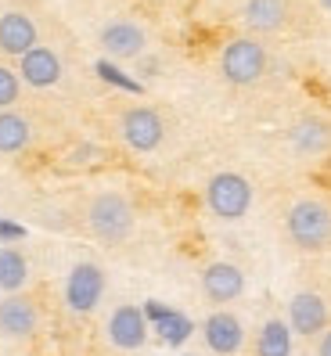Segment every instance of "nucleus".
<instances>
[{
	"instance_id": "nucleus-1",
	"label": "nucleus",
	"mask_w": 331,
	"mask_h": 356,
	"mask_svg": "<svg viewBox=\"0 0 331 356\" xmlns=\"http://www.w3.org/2000/svg\"><path fill=\"white\" fill-rule=\"evenodd\" d=\"M288 238H292L302 252H321L331 245V209L317 198H302L288 209Z\"/></svg>"
},
{
	"instance_id": "nucleus-2",
	"label": "nucleus",
	"mask_w": 331,
	"mask_h": 356,
	"mask_svg": "<svg viewBox=\"0 0 331 356\" xmlns=\"http://www.w3.org/2000/svg\"><path fill=\"white\" fill-rule=\"evenodd\" d=\"M87 227L101 241H127L134 234V205L115 191H101L87 205Z\"/></svg>"
},
{
	"instance_id": "nucleus-3",
	"label": "nucleus",
	"mask_w": 331,
	"mask_h": 356,
	"mask_svg": "<svg viewBox=\"0 0 331 356\" xmlns=\"http://www.w3.org/2000/svg\"><path fill=\"white\" fill-rule=\"evenodd\" d=\"M205 202L220 220H241L252 205V184L241 173H216L205 187Z\"/></svg>"
},
{
	"instance_id": "nucleus-4",
	"label": "nucleus",
	"mask_w": 331,
	"mask_h": 356,
	"mask_svg": "<svg viewBox=\"0 0 331 356\" xmlns=\"http://www.w3.org/2000/svg\"><path fill=\"white\" fill-rule=\"evenodd\" d=\"M220 69L227 76V83H238V87H248L266 72V51L256 44V40H234V44L223 47Z\"/></svg>"
},
{
	"instance_id": "nucleus-5",
	"label": "nucleus",
	"mask_w": 331,
	"mask_h": 356,
	"mask_svg": "<svg viewBox=\"0 0 331 356\" xmlns=\"http://www.w3.org/2000/svg\"><path fill=\"white\" fill-rule=\"evenodd\" d=\"M101 296H105V270L97 263H76L65 281V306L72 313H90L97 309Z\"/></svg>"
},
{
	"instance_id": "nucleus-6",
	"label": "nucleus",
	"mask_w": 331,
	"mask_h": 356,
	"mask_svg": "<svg viewBox=\"0 0 331 356\" xmlns=\"http://www.w3.org/2000/svg\"><path fill=\"white\" fill-rule=\"evenodd\" d=\"M119 134L122 140L130 144L134 152H155L162 137H166V127H162V115L155 108H130V112H122L119 119Z\"/></svg>"
},
{
	"instance_id": "nucleus-7",
	"label": "nucleus",
	"mask_w": 331,
	"mask_h": 356,
	"mask_svg": "<svg viewBox=\"0 0 331 356\" xmlns=\"http://www.w3.org/2000/svg\"><path fill=\"white\" fill-rule=\"evenodd\" d=\"M148 331H152V324L144 321V309L140 306H119L112 317H108V342L115 346V349H127V353H134V349H140L144 342H148Z\"/></svg>"
},
{
	"instance_id": "nucleus-8",
	"label": "nucleus",
	"mask_w": 331,
	"mask_h": 356,
	"mask_svg": "<svg viewBox=\"0 0 331 356\" xmlns=\"http://www.w3.org/2000/svg\"><path fill=\"white\" fill-rule=\"evenodd\" d=\"M202 334H205V346H209L213 353H220V356H234L241 349V342H245L241 321L234 317V313H227V309L209 313L205 324H202Z\"/></svg>"
},
{
	"instance_id": "nucleus-9",
	"label": "nucleus",
	"mask_w": 331,
	"mask_h": 356,
	"mask_svg": "<svg viewBox=\"0 0 331 356\" xmlns=\"http://www.w3.org/2000/svg\"><path fill=\"white\" fill-rule=\"evenodd\" d=\"M40 324V309L26 296H8L0 299V334L8 339H29Z\"/></svg>"
},
{
	"instance_id": "nucleus-10",
	"label": "nucleus",
	"mask_w": 331,
	"mask_h": 356,
	"mask_svg": "<svg viewBox=\"0 0 331 356\" xmlns=\"http://www.w3.org/2000/svg\"><path fill=\"white\" fill-rule=\"evenodd\" d=\"M36 47V22L22 11H4L0 15V51L11 58H22Z\"/></svg>"
},
{
	"instance_id": "nucleus-11",
	"label": "nucleus",
	"mask_w": 331,
	"mask_h": 356,
	"mask_svg": "<svg viewBox=\"0 0 331 356\" xmlns=\"http://www.w3.org/2000/svg\"><path fill=\"white\" fill-rule=\"evenodd\" d=\"M328 324V302L321 296H314V291H299V296L288 302V327L299 331V334H317L324 331Z\"/></svg>"
},
{
	"instance_id": "nucleus-12",
	"label": "nucleus",
	"mask_w": 331,
	"mask_h": 356,
	"mask_svg": "<svg viewBox=\"0 0 331 356\" xmlns=\"http://www.w3.org/2000/svg\"><path fill=\"white\" fill-rule=\"evenodd\" d=\"M202 291L213 302H231L245 291V274L234 263H209L202 274Z\"/></svg>"
},
{
	"instance_id": "nucleus-13",
	"label": "nucleus",
	"mask_w": 331,
	"mask_h": 356,
	"mask_svg": "<svg viewBox=\"0 0 331 356\" xmlns=\"http://www.w3.org/2000/svg\"><path fill=\"white\" fill-rule=\"evenodd\" d=\"M18 76H22L29 87H54L61 79V61L51 47H33L29 54H22Z\"/></svg>"
},
{
	"instance_id": "nucleus-14",
	"label": "nucleus",
	"mask_w": 331,
	"mask_h": 356,
	"mask_svg": "<svg viewBox=\"0 0 331 356\" xmlns=\"http://www.w3.org/2000/svg\"><path fill=\"white\" fill-rule=\"evenodd\" d=\"M144 29L134 22H112L101 29V47H105L112 58H137L144 51Z\"/></svg>"
},
{
	"instance_id": "nucleus-15",
	"label": "nucleus",
	"mask_w": 331,
	"mask_h": 356,
	"mask_svg": "<svg viewBox=\"0 0 331 356\" xmlns=\"http://www.w3.org/2000/svg\"><path fill=\"white\" fill-rule=\"evenodd\" d=\"M288 18V4L284 0H248L245 4V26L256 33H274L284 26Z\"/></svg>"
},
{
	"instance_id": "nucleus-16",
	"label": "nucleus",
	"mask_w": 331,
	"mask_h": 356,
	"mask_svg": "<svg viewBox=\"0 0 331 356\" xmlns=\"http://www.w3.org/2000/svg\"><path fill=\"white\" fill-rule=\"evenodd\" d=\"M33 140V127L18 112H0V155H18Z\"/></svg>"
},
{
	"instance_id": "nucleus-17",
	"label": "nucleus",
	"mask_w": 331,
	"mask_h": 356,
	"mask_svg": "<svg viewBox=\"0 0 331 356\" xmlns=\"http://www.w3.org/2000/svg\"><path fill=\"white\" fill-rule=\"evenodd\" d=\"M29 281V259L18 252L15 245L0 248V291L8 296H18V288Z\"/></svg>"
},
{
	"instance_id": "nucleus-18",
	"label": "nucleus",
	"mask_w": 331,
	"mask_h": 356,
	"mask_svg": "<svg viewBox=\"0 0 331 356\" xmlns=\"http://www.w3.org/2000/svg\"><path fill=\"white\" fill-rule=\"evenodd\" d=\"M259 356H292V327L284 321H266L256 342Z\"/></svg>"
},
{
	"instance_id": "nucleus-19",
	"label": "nucleus",
	"mask_w": 331,
	"mask_h": 356,
	"mask_svg": "<svg viewBox=\"0 0 331 356\" xmlns=\"http://www.w3.org/2000/svg\"><path fill=\"white\" fill-rule=\"evenodd\" d=\"M152 327H155V334H159L166 346H184V342L191 339V331H195V324L184 317L180 309H166Z\"/></svg>"
},
{
	"instance_id": "nucleus-20",
	"label": "nucleus",
	"mask_w": 331,
	"mask_h": 356,
	"mask_svg": "<svg viewBox=\"0 0 331 356\" xmlns=\"http://www.w3.org/2000/svg\"><path fill=\"white\" fill-rule=\"evenodd\" d=\"M292 140H296V148H299V152H306V155H317V152H324L328 144H331V130L324 127V122L306 119V122H299V127H296Z\"/></svg>"
},
{
	"instance_id": "nucleus-21",
	"label": "nucleus",
	"mask_w": 331,
	"mask_h": 356,
	"mask_svg": "<svg viewBox=\"0 0 331 356\" xmlns=\"http://www.w3.org/2000/svg\"><path fill=\"white\" fill-rule=\"evenodd\" d=\"M97 76L105 79V83H112V87H119V90H130V94H140V83L137 79H130L122 69H115L112 61H97Z\"/></svg>"
},
{
	"instance_id": "nucleus-22",
	"label": "nucleus",
	"mask_w": 331,
	"mask_h": 356,
	"mask_svg": "<svg viewBox=\"0 0 331 356\" xmlns=\"http://www.w3.org/2000/svg\"><path fill=\"white\" fill-rule=\"evenodd\" d=\"M18 90H22V79L18 72H11L8 65H0V112H8L18 101Z\"/></svg>"
},
{
	"instance_id": "nucleus-23",
	"label": "nucleus",
	"mask_w": 331,
	"mask_h": 356,
	"mask_svg": "<svg viewBox=\"0 0 331 356\" xmlns=\"http://www.w3.org/2000/svg\"><path fill=\"white\" fill-rule=\"evenodd\" d=\"M26 238V227L22 223H11V220H0V241L4 245H15Z\"/></svg>"
},
{
	"instance_id": "nucleus-24",
	"label": "nucleus",
	"mask_w": 331,
	"mask_h": 356,
	"mask_svg": "<svg viewBox=\"0 0 331 356\" xmlns=\"http://www.w3.org/2000/svg\"><path fill=\"white\" fill-rule=\"evenodd\" d=\"M317 356H331V331H324V339H321V349Z\"/></svg>"
},
{
	"instance_id": "nucleus-25",
	"label": "nucleus",
	"mask_w": 331,
	"mask_h": 356,
	"mask_svg": "<svg viewBox=\"0 0 331 356\" xmlns=\"http://www.w3.org/2000/svg\"><path fill=\"white\" fill-rule=\"evenodd\" d=\"M324 4H328V8H331V0H324Z\"/></svg>"
},
{
	"instance_id": "nucleus-26",
	"label": "nucleus",
	"mask_w": 331,
	"mask_h": 356,
	"mask_svg": "<svg viewBox=\"0 0 331 356\" xmlns=\"http://www.w3.org/2000/svg\"><path fill=\"white\" fill-rule=\"evenodd\" d=\"M184 356H191V353H184Z\"/></svg>"
}]
</instances>
